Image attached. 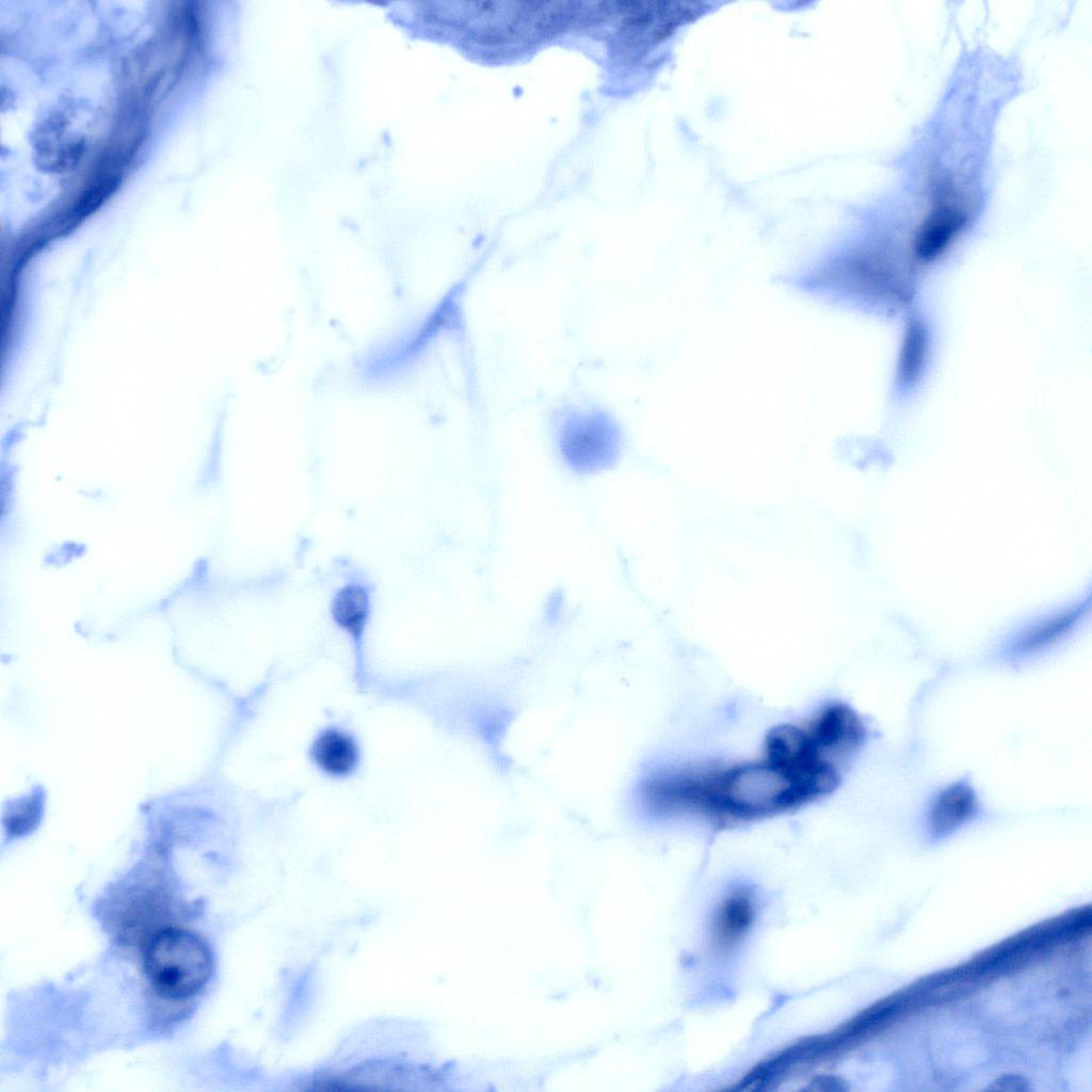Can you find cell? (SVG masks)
Wrapping results in <instances>:
<instances>
[{
  "instance_id": "5b68a950",
  "label": "cell",
  "mask_w": 1092,
  "mask_h": 1092,
  "mask_svg": "<svg viewBox=\"0 0 1092 1092\" xmlns=\"http://www.w3.org/2000/svg\"><path fill=\"white\" fill-rule=\"evenodd\" d=\"M940 188L930 213L915 235L914 253L922 261L944 253L967 223V213Z\"/></svg>"
},
{
  "instance_id": "7a4b0ae2",
  "label": "cell",
  "mask_w": 1092,
  "mask_h": 1092,
  "mask_svg": "<svg viewBox=\"0 0 1092 1092\" xmlns=\"http://www.w3.org/2000/svg\"><path fill=\"white\" fill-rule=\"evenodd\" d=\"M212 954L206 941L181 927H164L146 938L143 969L161 996L182 1000L197 995L212 973Z\"/></svg>"
},
{
  "instance_id": "277c9868",
  "label": "cell",
  "mask_w": 1092,
  "mask_h": 1092,
  "mask_svg": "<svg viewBox=\"0 0 1092 1092\" xmlns=\"http://www.w3.org/2000/svg\"><path fill=\"white\" fill-rule=\"evenodd\" d=\"M978 793L967 777L957 780L936 791L922 816V830L929 841L943 840L982 816Z\"/></svg>"
},
{
  "instance_id": "52a82bcc",
  "label": "cell",
  "mask_w": 1092,
  "mask_h": 1092,
  "mask_svg": "<svg viewBox=\"0 0 1092 1092\" xmlns=\"http://www.w3.org/2000/svg\"><path fill=\"white\" fill-rule=\"evenodd\" d=\"M370 611L366 590L356 584L340 589L332 604V615L339 628L358 643Z\"/></svg>"
},
{
  "instance_id": "3957f363",
  "label": "cell",
  "mask_w": 1092,
  "mask_h": 1092,
  "mask_svg": "<svg viewBox=\"0 0 1092 1092\" xmlns=\"http://www.w3.org/2000/svg\"><path fill=\"white\" fill-rule=\"evenodd\" d=\"M557 452L571 471L592 475L614 466L623 448V433L614 417L598 407L572 406L553 421Z\"/></svg>"
},
{
  "instance_id": "8992f818",
  "label": "cell",
  "mask_w": 1092,
  "mask_h": 1092,
  "mask_svg": "<svg viewBox=\"0 0 1092 1092\" xmlns=\"http://www.w3.org/2000/svg\"><path fill=\"white\" fill-rule=\"evenodd\" d=\"M312 762L324 774L341 778L351 775L359 764V749L346 730L330 727L321 730L310 748Z\"/></svg>"
},
{
  "instance_id": "6da1fadb",
  "label": "cell",
  "mask_w": 1092,
  "mask_h": 1092,
  "mask_svg": "<svg viewBox=\"0 0 1092 1092\" xmlns=\"http://www.w3.org/2000/svg\"><path fill=\"white\" fill-rule=\"evenodd\" d=\"M868 737L867 724L853 707L831 701L803 719L771 728L754 757L648 772L637 786V804L652 819L694 822L713 831L773 819L833 794Z\"/></svg>"
},
{
  "instance_id": "9c48e42d",
  "label": "cell",
  "mask_w": 1092,
  "mask_h": 1092,
  "mask_svg": "<svg viewBox=\"0 0 1092 1092\" xmlns=\"http://www.w3.org/2000/svg\"><path fill=\"white\" fill-rule=\"evenodd\" d=\"M927 339L924 328L918 323H911L906 328L900 353V381L911 383L922 369L926 356Z\"/></svg>"
},
{
  "instance_id": "ba28073f",
  "label": "cell",
  "mask_w": 1092,
  "mask_h": 1092,
  "mask_svg": "<svg viewBox=\"0 0 1092 1092\" xmlns=\"http://www.w3.org/2000/svg\"><path fill=\"white\" fill-rule=\"evenodd\" d=\"M753 917V906L748 894L737 893L728 898L719 914L720 938L730 941L744 932Z\"/></svg>"
}]
</instances>
